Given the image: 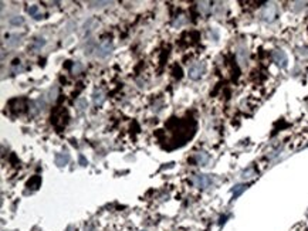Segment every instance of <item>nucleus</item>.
Listing matches in <instances>:
<instances>
[{"mask_svg": "<svg viewBox=\"0 0 308 231\" xmlns=\"http://www.w3.org/2000/svg\"><path fill=\"white\" fill-rule=\"evenodd\" d=\"M94 104H95V106H101L102 104H104V101H105V95H104V92L101 90H98V91H95L94 92Z\"/></svg>", "mask_w": 308, "mask_h": 231, "instance_id": "6e6552de", "label": "nucleus"}, {"mask_svg": "<svg viewBox=\"0 0 308 231\" xmlns=\"http://www.w3.org/2000/svg\"><path fill=\"white\" fill-rule=\"evenodd\" d=\"M273 60H274V62H275L278 67H281V68H285V67H287L288 58H287V54H285L283 50L273 51Z\"/></svg>", "mask_w": 308, "mask_h": 231, "instance_id": "39448f33", "label": "nucleus"}, {"mask_svg": "<svg viewBox=\"0 0 308 231\" xmlns=\"http://www.w3.org/2000/svg\"><path fill=\"white\" fill-rule=\"evenodd\" d=\"M244 189H246V186H244V184H238V186H236V190H234V199H236L237 196H240V194H241V191H243Z\"/></svg>", "mask_w": 308, "mask_h": 231, "instance_id": "a211bd4d", "label": "nucleus"}, {"mask_svg": "<svg viewBox=\"0 0 308 231\" xmlns=\"http://www.w3.org/2000/svg\"><path fill=\"white\" fill-rule=\"evenodd\" d=\"M41 106H43V102H41V99L33 101V102L30 104V114H31V115H37L40 111L43 109Z\"/></svg>", "mask_w": 308, "mask_h": 231, "instance_id": "0eeeda50", "label": "nucleus"}, {"mask_svg": "<svg viewBox=\"0 0 308 231\" xmlns=\"http://www.w3.org/2000/svg\"><path fill=\"white\" fill-rule=\"evenodd\" d=\"M79 163H81V165H87V162H85V159H84V156L82 155H79Z\"/></svg>", "mask_w": 308, "mask_h": 231, "instance_id": "aec40b11", "label": "nucleus"}, {"mask_svg": "<svg viewBox=\"0 0 308 231\" xmlns=\"http://www.w3.org/2000/svg\"><path fill=\"white\" fill-rule=\"evenodd\" d=\"M199 10L202 11L203 14H207L209 13V10H210V6H209V3H200V6H199Z\"/></svg>", "mask_w": 308, "mask_h": 231, "instance_id": "dca6fc26", "label": "nucleus"}, {"mask_svg": "<svg viewBox=\"0 0 308 231\" xmlns=\"http://www.w3.org/2000/svg\"><path fill=\"white\" fill-rule=\"evenodd\" d=\"M237 58H238V61H240L241 65H244V64L247 62V53H246L244 48H241V50L237 51Z\"/></svg>", "mask_w": 308, "mask_h": 231, "instance_id": "f8f14e48", "label": "nucleus"}, {"mask_svg": "<svg viewBox=\"0 0 308 231\" xmlns=\"http://www.w3.org/2000/svg\"><path fill=\"white\" fill-rule=\"evenodd\" d=\"M114 50V44L111 40H102L97 47V57L99 58H107Z\"/></svg>", "mask_w": 308, "mask_h": 231, "instance_id": "f257e3e1", "label": "nucleus"}, {"mask_svg": "<svg viewBox=\"0 0 308 231\" xmlns=\"http://www.w3.org/2000/svg\"><path fill=\"white\" fill-rule=\"evenodd\" d=\"M44 44H45V41L43 40V38H34V40H33V43L30 44L29 48H30V50H33V51H39Z\"/></svg>", "mask_w": 308, "mask_h": 231, "instance_id": "1a4fd4ad", "label": "nucleus"}, {"mask_svg": "<svg viewBox=\"0 0 308 231\" xmlns=\"http://www.w3.org/2000/svg\"><path fill=\"white\" fill-rule=\"evenodd\" d=\"M277 17V7L273 3H268L263 7L261 10V19L264 21H273L274 19Z\"/></svg>", "mask_w": 308, "mask_h": 231, "instance_id": "20e7f679", "label": "nucleus"}, {"mask_svg": "<svg viewBox=\"0 0 308 231\" xmlns=\"http://www.w3.org/2000/svg\"><path fill=\"white\" fill-rule=\"evenodd\" d=\"M37 11H39V7H37V6H31L29 9L30 16H34V19H41V16L37 14Z\"/></svg>", "mask_w": 308, "mask_h": 231, "instance_id": "2eb2a0df", "label": "nucleus"}, {"mask_svg": "<svg viewBox=\"0 0 308 231\" xmlns=\"http://www.w3.org/2000/svg\"><path fill=\"white\" fill-rule=\"evenodd\" d=\"M204 70H206V65H204L203 62H194V64H192V65L189 67L188 75L190 80L196 81L204 74Z\"/></svg>", "mask_w": 308, "mask_h": 231, "instance_id": "f03ea898", "label": "nucleus"}, {"mask_svg": "<svg viewBox=\"0 0 308 231\" xmlns=\"http://www.w3.org/2000/svg\"><path fill=\"white\" fill-rule=\"evenodd\" d=\"M10 23L13 26H19V24H23L24 20H23V17H11V19H10Z\"/></svg>", "mask_w": 308, "mask_h": 231, "instance_id": "f3484780", "label": "nucleus"}, {"mask_svg": "<svg viewBox=\"0 0 308 231\" xmlns=\"http://www.w3.org/2000/svg\"><path fill=\"white\" fill-rule=\"evenodd\" d=\"M20 38H21V37L17 34L11 35L10 40H7V45H9V47H17V45L20 44Z\"/></svg>", "mask_w": 308, "mask_h": 231, "instance_id": "ddd939ff", "label": "nucleus"}, {"mask_svg": "<svg viewBox=\"0 0 308 231\" xmlns=\"http://www.w3.org/2000/svg\"><path fill=\"white\" fill-rule=\"evenodd\" d=\"M75 106H77V111H78L79 114H81L82 111L87 109V106H88V102H87V99H84V98H79V99L75 102Z\"/></svg>", "mask_w": 308, "mask_h": 231, "instance_id": "9b49d317", "label": "nucleus"}, {"mask_svg": "<svg viewBox=\"0 0 308 231\" xmlns=\"http://www.w3.org/2000/svg\"><path fill=\"white\" fill-rule=\"evenodd\" d=\"M85 231H97V228L92 224H88V226H85Z\"/></svg>", "mask_w": 308, "mask_h": 231, "instance_id": "6ab92c4d", "label": "nucleus"}, {"mask_svg": "<svg viewBox=\"0 0 308 231\" xmlns=\"http://www.w3.org/2000/svg\"><path fill=\"white\" fill-rule=\"evenodd\" d=\"M254 176V169L253 167H250V169H247V170H244L243 173H241V177L243 179H250V177Z\"/></svg>", "mask_w": 308, "mask_h": 231, "instance_id": "4468645a", "label": "nucleus"}, {"mask_svg": "<svg viewBox=\"0 0 308 231\" xmlns=\"http://www.w3.org/2000/svg\"><path fill=\"white\" fill-rule=\"evenodd\" d=\"M70 162V156L65 153V155H61V153H58V155L55 156V163L58 166H65L67 163Z\"/></svg>", "mask_w": 308, "mask_h": 231, "instance_id": "9d476101", "label": "nucleus"}, {"mask_svg": "<svg viewBox=\"0 0 308 231\" xmlns=\"http://www.w3.org/2000/svg\"><path fill=\"white\" fill-rule=\"evenodd\" d=\"M194 159H196V162H198V165L206 166L209 162H210V156H209L206 152H199V153H196Z\"/></svg>", "mask_w": 308, "mask_h": 231, "instance_id": "423d86ee", "label": "nucleus"}, {"mask_svg": "<svg viewBox=\"0 0 308 231\" xmlns=\"http://www.w3.org/2000/svg\"><path fill=\"white\" fill-rule=\"evenodd\" d=\"M192 183L199 189H207L209 186L213 184V179L209 175H194L192 177Z\"/></svg>", "mask_w": 308, "mask_h": 231, "instance_id": "7ed1b4c3", "label": "nucleus"}]
</instances>
